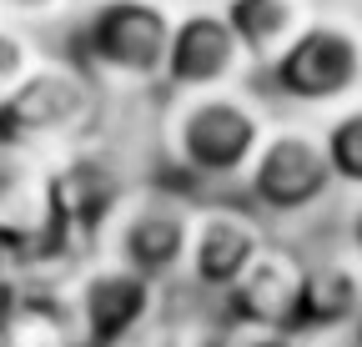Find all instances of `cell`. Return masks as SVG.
<instances>
[{
  "instance_id": "cell-7",
  "label": "cell",
  "mask_w": 362,
  "mask_h": 347,
  "mask_svg": "<svg viewBox=\"0 0 362 347\" xmlns=\"http://www.w3.org/2000/svg\"><path fill=\"white\" fill-rule=\"evenodd\" d=\"M242 187H247L252 206L267 211V216H307V211H317L337 187L327 136L317 131V126H302V121H277V131L267 136L252 177Z\"/></svg>"
},
{
  "instance_id": "cell-2",
  "label": "cell",
  "mask_w": 362,
  "mask_h": 347,
  "mask_svg": "<svg viewBox=\"0 0 362 347\" xmlns=\"http://www.w3.org/2000/svg\"><path fill=\"white\" fill-rule=\"evenodd\" d=\"M176 16L166 0H96L71 30V66L121 91L166 86Z\"/></svg>"
},
{
  "instance_id": "cell-17",
  "label": "cell",
  "mask_w": 362,
  "mask_h": 347,
  "mask_svg": "<svg viewBox=\"0 0 362 347\" xmlns=\"http://www.w3.org/2000/svg\"><path fill=\"white\" fill-rule=\"evenodd\" d=\"M71 0H0V20H11V25H35V20H56L66 16Z\"/></svg>"
},
{
  "instance_id": "cell-9",
  "label": "cell",
  "mask_w": 362,
  "mask_h": 347,
  "mask_svg": "<svg viewBox=\"0 0 362 347\" xmlns=\"http://www.w3.org/2000/svg\"><path fill=\"white\" fill-rule=\"evenodd\" d=\"M156 292H161V282L96 257L71 287L81 342L86 347H126V342H136V332H141L151 322V312H156Z\"/></svg>"
},
{
  "instance_id": "cell-6",
  "label": "cell",
  "mask_w": 362,
  "mask_h": 347,
  "mask_svg": "<svg viewBox=\"0 0 362 347\" xmlns=\"http://www.w3.org/2000/svg\"><path fill=\"white\" fill-rule=\"evenodd\" d=\"M192 227H197V201H187L181 192L141 187V192H131L121 201V211L111 216L101 257L151 277V282H166L176 272H187Z\"/></svg>"
},
{
  "instance_id": "cell-8",
  "label": "cell",
  "mask_w": 362,
  "mask_h": 347,
  "mask_svg": "<svg viewBox=\"0 0 362 347\" xmlns=\"http://www.w3.org/2000/svg\"><path fill=\"white\" fill-rule=\"evenodd\" d=\"M252 56L242 35L232 30L221 6H187L176 16L171 61H166V91L176 96H206V91H237L252 76Z\"/></svg>"
},
{
  "instance_id": "cell-15",
  "label": "cell",
  "mask_w": 362,
  "mask_h": 347,
  "mask_svg": "<svg viewBox=\"0 0 362 347\" xmlns=\"http://www.w3.org/2000/svg\"><path fill=\"white\" fill-rule=\"evenodd\" d=\"M322 136H327V151H332L337 187H352L362 196V101L347 106V111H337L322 126Z\"/></svg>"
},
{
  "instance_id": "cell-18",
  "label": "cell",
  "mask_w": 362,
  "mask_h": 347,
  "mask_svg": "<svg viewBox=\"0 0 362 347\" xmlns=\"http://www.w3.org/2000/svg\"><path fill=\"white\" fill-rule=\"evenodd\" d=\"M347 242H352V252L362 257V196H357V206L347 211Z\"/></svg>"
},
{
  "instance_id": "cell-13",
  "label": "cell",
  "mask_w": 362,
  "mask_h": 347,
  "mask_svg": "<svg viewBox=\"0 0 362 347\" xmlns=\"http://www.w3.org/2000/svg\"><path fill=\"white\" fill-rule=\"evenodd\" d=\"M226 20H232V30L242 35V46L252 56V66H277L297 40L302 30L317 20L312 0H226Z\"/></svg>"
},
{
  "instance_id": "cell-3",
  "label": "cell",
  "mask_w": 362,
  "mask_h": 347,
  "mask_svg": "<svg viewBox=\"0 0 362 347\" xmlns=\"http://www.w3.org/2000/svg\"><path fill=\"white\" fill-rule=\"evenodd\" d=\"M96 111V86L81 66L40 61V71L0 101V151L30 161H40V151H71L90 141Z\"/></svg>"
},
{
  "instance_id": "cell-11",
  "label": "cell",
  "mask_w": 362,
  "mask_h": 347,
  "mask_svg": "<svg viewBox=\"0 0 362 347\" xmlns=\"http://www.w3.org/2000/svg\"><path fill=\"white\" fill-rule=\"evenodd\" d=\"M302 287H307V262L292 247L272 242L257 257V267L226 292V312H232V322H242L247 332L292 337L297 307H302Z\"/></svg>"
},
{
  "instance_id": "cell-1",
  "label": "cell",
  "mask_w": 362,
  "mask_h": 347,
  "mask_svg": "<svg viewBox=\"0 0 362 347\" xmlns=\"http://www.w3.org/2000/svg\"><path fill=\"white\" fill-rule=\"evenodd\" d=\"M272 131H277L272 111L237 86V91L176 96L161 126V141L181 177L206 182V187H232L252 177Z\"/></svg>"
},
{
  "instance_id": "cell-4",
  "label": "cell",
  "mask_w": 362,
  "mask_h": 347,
  "mask_svg": "<svg viewBox=\"0 0 362 347\" xmlns=\"http://www.w3.org/2000/svg\"><path fill=\"white\" fill-rule=\"evenodd\" d=\"M267 86L292 106L312 111H347L362 101V20L352 16H317L302 40L267 66Z\"/></svg>"
},
{
  "instance_id": "cell-12",
  "label": "cell",
  "mask_w": 362,
  "mask_h": 347,
  "mask_svg": "<svg viewBox=\"0 0 362 347\" xmlns=\"http://www.w3.org/2000/svg\"><path fill=\"white\" fill-rule=\"evenodd\" d=\"M352 327L362 332V257L332 252L307 262V287L292 337H337Z\"/></svg>"
},
{
  "instance_id": "cell-19",
  "label": "cell",
  "mask_w": 362,
  "mask_h": 347,
  "mask_svg": "<svg viewBox=\"0 0 362 347\" xmlns=\"http://www.w3.org/2000/svg\"><path fill=\"white\" fill-rule=\"evenodd\" d=\"M187 6H226V0H187Z\"/></svg>"
},
{
  "instance_id": "cell-10",
  "label": "cell",
  "mask_w": 362,
  "mask_h": 347,
  "mask_svg": "<svg viewBox=\"0 0 362 347\" xmlns=\"http://www.w3.org/2000/svg\"><path fill=\"white\" fill-rule=\"evenodd\" d=\"M272 247L267 227L257 222V211L242 206H197V227H192V252H187V277L202 292H232L257 257Z\"/></svg>"
},
{
  "instance_id": "cell-16",
  "label": "cell",
  "mask_w": 362,
  "mask_h": 347,
  "mask_svg": "<svg viewBox=\"0 0 362 347\" xmlns=\"http://www.w3.org/2000/svg\"><path fill=\"white\" fill-rule=\"evenodd\" d=\"M40 46L21 30V25H11V20H0V101H6L16 86H25L35 71H40Z\"/></svg>"
},
{
  "instance_id": "cell-14",
  "label": "cell",
  "mask_w": 362,
  "mask_h": 347,
  "mask_svg": "<svg viewBox=\"0 0 362 347\" xmlns=\"http://www.w3.org/2000/svg\"><path fill=\"white\" fill-rule=\"evenodd\" d=\"M6 347H76L81 322H76V302L66 297H21L11 317L0 322Z\"/></svg>"
},
{
  "instance_id": "cell-5",
  "label": "cell",
  "mask_w": 362,
  "mask_h": 347,
  "mask_svg": "<svg viewBox=\"0 0 362 347\" xmlns=\"http://www.w3.org/2000/svg\"><path fill=\"white\" fill-rule=\"evenodd\" d=\"M45 196H51L56 252H71V257L90 252V262H96L106 227L121 211V201L131 196V187L111 151H101L96 141H81L56 166H45Z\"/></svg>"
}]
</instances>
